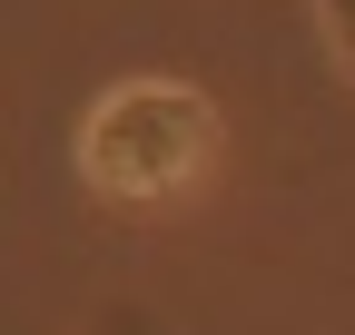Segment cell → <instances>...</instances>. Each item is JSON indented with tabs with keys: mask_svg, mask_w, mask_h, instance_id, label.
<instances>
[{
	"mask_svg": "<svg viewBox=\"0 0 355 335\" xmlns=\"http://www.w3.org/2000/svg\"><path fill=\"white\" fill-rule=\"evenodd\" d=\"M316 10V39H326V60H336V79L355 89V0H306Z\"/></svg>",
	"mask_w": 355,
	"mask_h": 335,
	"instance_id": "7a4b0ae2",
	"label": "cell"
},
{
	"mask_svg": "<svg viewBox=\"0 0 355 335\" xmlns=\"http://www.w3.org/2000/svg\"><path fill=\"white\" fill-rule=\"evenodd\" d=\"M217 158V99L178 69H139L79 109V188L109 207H168Z\"/></svg>",
	"mask_w": 355,
	"mask_h": 335,
	"instance_id": "6da1fadb",
	"label": "cell"
}]
</instances>
